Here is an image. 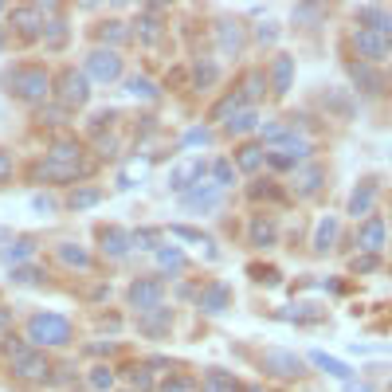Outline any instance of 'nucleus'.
Returning <instances> with one entry per match:
<instances>
[{"instance_id":"nucleus-1","label":"nucleus","mask_w":392,"mask_h":392,"mask_svg":"<svg viewBox=\"0 0 392 392\" xmlns=\"http://www.w3.org/2000/svg\"><path fill=\"white\" fill-rule=\"evenodd\" d=\"M8 90L16 98H24V102H43L51 90V75L48 67H36V63H20L16 71H8Z\"/></svg>"},{"instance_id":"nucleus-2","label":"nucleus","mask_w":392,"mask_h":392,"mask_svg":"<svg viewBox=\"0 0 392 392\" xmlns=\"http://www.w3.org/2000/svg\"><path fill=\"white\" fill-rule=\"evenodd\" d=\"M28 337L36 345H67L71 342V322L63 314H31Z\"/></svg>"},{"instance_id":"nucleus-3","label":"nucleus","mask_w":392,"mask_h":392,"mask_svg":"<svg viewBox=\"0 0 392 392\" xmlns=\"http://www.w3.org/2000/svg\"><path fill=\"white\" fill-rule=\"evenodd\" d=\"M90 78L83 75V71H63V75H59V87H55V98H59V106L63 110H75V106H83V102H87L90 98V87H87Z\"/></svg>"},{"instance_id":"nucleus-4","label":"nucleus","mask_w":392,"mask_h":392,"mask_svg":"<svg viewBox=\"0 0 392 392\" xmlns=\"http://www.w3.org/2000/svg\"><path fill=\"white\" fill-rule=\"evenodd\" d=\"M83 75L98 78V83H114V78H122V55L114 48H94L87 55V71Z\"/></svg>"},{"instance_id":"nucleus-5","label":"nucleus","mask_w":392,"mask_h":392,"mask_svg":"<svg viewBox=\"0 0 392 392\" xmlns=\"http://www.w3.org/2000/svg\"><path fill=\"white\" fill-rule=\"evenodd\" d=\"M130 306H134L137 314L165 306V286H161V279H137V283L130 286Z\"/></svg>"},{"instance_id":"nucleus-6","label":"nucleus","mask_w":392,"mask_h":392,"mask_svg":"<svg viewBox=\"0 0 392 392\" xmlns=\"http://www.w3.org/2000/svg\"><path fill=\"white\" fill-rule=\"evenodd\" d=\"M208 176V161H200V157H188V161H176L173 169H169V185L176 188V192H188L192 185H200Z\"/></svg>"},{"instance_id":"nucleus-7","label":"nucleus","mask_w":392,"mask_h":392,"mask_svg":"<svg viewBox=\"0 0 392 392\" xmlns=\"http://www.w3.org/2000/svg\"><path fill=\"white\" fill-rule=\"evenodd\" d=\"M353 48H357V51L365 55L361 63H369V67H372V63H381V59H388V48H392V43H388L384 36H377V31L357 28V31H353Z\"/></svg>"},{"instance_id":"nucleus-8","label":"nucleus","mask_w":392,"mask_h":392,"mask_svg":"<svg viewBox=\"0 0 392 392\" xmlns=\"http://www.w3.org/2000/svg\"><path fill=\"white\" fill-rule=\"evenodd\" d=\"M12 24L20 28V36H28V39H36V36H43V12H39V4H20V8H12Z\"/></svg>"},{"instance_id":"nucleus-9","label":"nucleus","mask_w":392,"mask_h":392,"mask_svg":"<svg viewBox=\"0 0 392 392\" xmlns=\"http://www.w3.org/2000/svg\"><path fill=\"white\" fill-rule=\"evenodd\" d=\"M137 330L149 333V337H161V333L173 330V306H157V310L137 314Z\"/></svg>"},{"instance_id":"nucleus-10","label":"nucleus","mask_w":392,"mask_h":392,"mask_svg":"<svg viewBox=\"0 0 392 392\" xmlns=\"http://www.w3.org/2000/svg\"><path fill=\"white\" fill-rule=\"evenodd\" d=\"M349 78L357 83V90H365V94H381L384 90V75L377 67H369V63H361V59L349 63Z\"/></svg>"},{"instance_id":"nucleus-11","label":"nucleus","mask_w":392,"mask_h":392,"mask_svg":"<svg viewBox=\"0 0 392 392\" xmlns=\"http://www.w3.org/2000/svg\"><path fill=\"white\" fill-rule=\"evenodd\" d=\"M263 369H271L274 377H302V357L271 349V353H263Z\"/></svg>"},{"instance_id":"nucleus-12","label":"nucleus","mask_w":392,"mask_h":392,"mask_svg":"<svg viewBox=\"0 0 392 392\" xmlns=\"http://www.w3.org/2000/svg\"><path fill=\"white\" fill-rule=\"evenodd\" d=\"M196 302H200V310H204V314H224L227 302H232V286H227V283H212V286L200 290Z\"/></svg>"},{"instance_id":"nucleus-13","label":"nucleus","mask_w":392,"mask_h":392,"mask_svg":"<svg viewBox=\"0 0 392 392\" xmlns=\"http://www.w3.org/2000/svg\"><path fill=\"white\" fill-rule=\"evenodd\" d=\"M216 43H220L224 55H239V48H244V28H239L235 20H220V24H216Z\"/></svg>"},{"instance_id":"nucleus-14","label":"nucleus","mask_w":392,"mask_h":392,"mask_svg":"<svg viewBox=\"0 0 392 392\" xmlns=\"http://www.w3.org/2000/svg\"><path fill=\"white\" fill-rule=\"evenodd\" d=\"M372 208H377V185L365 181V185H357V188H353V196H349V216H357V220L365 216V220H369Z\"/></svg>"},{"instance_id":"nucleus-15","label":"nucleus","mask_w":392,"mask_h":392,"mask_svg":"<svg viewBox=\"0 0 392 392\" xmlns=\"http://www.w3.org/2000/svg\"><path fill=\"white\" fill-rule=\"evenodd\" d=\"M357 244H361L369 255L381 251V247H384V220H381V216H369V220H365L361 232H357Z\"/></svg>"},{"instance_id":"nucleus-16","label":"nucleus","mask_w":392,"mask_h":392,"mask_svg":"<svg viewBox=\"0 0 392 392\" xmlns=\"http://www.w3.org/2000/svg\"><path fill=\"white\" fill-rule=\"evenodd\" d=\"M16 377H24V381H48V357H39V353H24V357H16Z\"/></svg>"},{"instance_id":"nucleus-17","label":"nucleus","mask_w":392,"mask_h":392,"mask_svg":"<svg viewBox=\"0 0 392 392\" xmlns=\"http://www.w3.org/2000/svg\"><path fill=\"white\" fill-rule=\"evenodd\" d=\"M181 196H185V204H188V208H216L224 192H220L216 185H204V181H200V185H192L188 192H181Z\"/></svg>"},{"instance_id":"nucleus-18","label":"nucleus","mask_w":392,"mask_h":392,"mask_svg":"<svg viewBox=\"0 0 392 392\" xmlns=\"http://www.w3.org/2000/svg\"><path fill=\"white\" fill-rule=\"evenodd\" d=\"M161 31H165V24H161V4H149L146 16L137 20V36L146 39V43H157Z\"/></svg>"},{"instance_id":"nucleus-19","label":"nucleus","mask_w":392,"mask_h":392,"mask_svg":"<svg viewBox=\"0 0 392 392\" xmlns=\"http://www.w3.org/2000/svg\"><path fill=\"white\" fill-rule=\"evenodd\" d=\"M357 20H365V31H377V36L388 39L392 20H388V12H384V8H372V4H365V8H357Z\"/></svg>"},{"instance_id":"nucleus-20","label":"nucleus","mask_w":392,"mask_h":392,"mask_svg":"<svg viewBox=\"0 0 392 392\" xmlns=\"http://www.w3.org/2000/svg\"><path fill=\"white\" fill-rule=\"evenodd\" d=\"M310 361L318 365V369H322V372H330V377H337V381H353V369L342 361V357H330V353L314 349V353H310Z\"/></svg>"},{"instance_id":"nucleus-21","label":"nucleus","mask_w":392,"mask_h":392,"mask_svg":"<svg viewBox=\"0 0 392 392\" xmlns=\"http://www.w3.org/2000/svg\"><path fill=\"white\" fill-rule=\"evenodd\" d=\"M290 78H294V59L290 55H274V63H271L274 94H286V90H290Z\"/></svg>"},{"instance_id":"nucleus-22","label":"nucleus","mask_w":392,"mask_h":392,"mask_svg":"<svg viewBox=\"0 0 392 392\" xmlns=\"http://www.w3.org/2000/svg\"><path fill=\"white\" fill-rule=\"evenodd\" d=\"M102 251H106L110 259L130 255V235L122 232V227H102Z\"/></svg>"},{"instance_id":"nucleus-23","label":"nucleus","mask_w":392,"mask_h":392,"mask_svg":"<svg viewBox=\"0 0 392 392\" xmlns=\"http://www.w3.org/2000/svg\"><path fill=\"white\" fill-rule=\"evenodd\" d=\"M263 161H267L263 146H244L239 153H235V165L232 169H239V173H259V169H263Z\"/></svg>"},{"instance_id":"nucleus-24","label":"nucleus","mask_w":392,"mask_h":392,"mask_svg":"<svg viewBox=\"0 0 392 392\" xmlns=\"http://www.w3.org/2000/svg\"><path fill=\"white\" fill-rule=\"evenodd\" d=\"M204 392H244V388H239V381L232 372L212 369V372H204Z\"/></svg>"},{"instance_id":"nucleus-25","label":"nucleus","mask_w":392,"mask_h":392,"mask_svg":"<svg viewBox=\"0 0 392 392\" xmlns=\"http://www.w3.org/2000/svg\"><path fill=\"white\" fill-rule=\"evenodd\" d=\"M224 130H227V134H251V130H259V114H255L251 106H244L239 114H232V118H227V122H224Z\"/></svg>"},{"instance_id":"nucleus-26","label":"nucleus","mask_w":392,"mask_h":392,"mask_svg":"<svg viewBox=\"0 0 392 392\" xmlns=\"http://www.w3.org/2000/svg\"><path fill=\"white\" fill-rule=\"evenodd\" d=\"M318 188H322V169H318V165L302 169V173L294 176V192H298V196H314Z\"/></svg>"},{"instance_id":"nucleus-27","label":"nucleus","mask_w":392,"mask_h":392,"mask_svg":"<svg viewBox=\"0 0 392 392\" xmlns=\"http://www.w3.org/2000/svg\"><path fill=\"white\" fill-rule=\"evenodd\" d=\"M333 239H337V220H330V216H326L322 224H318V232H314V251L326 255L333 247Z\"/></svg>"},{"instance_id":"nucleus-28","label":"nucleus","mask_w":392,"mask_h":392,"mask_svg":"<svg viewBox=\"0 0 392 392\" xmlns=\"http://www.w3.org/2000/svg\"><path fill=\"white\" fill-rule=\"evenodd\" d=\"M126 90H130L134 98H146V102H157V98H161V90H157L146 75H130V78H126Z\"/></svg>"},{"instance_id":"nucleus-29","label":"nucleus","mask_w":392,"mask_h":392,"mask_svg":"<svg viewBox=\"0 0 392 392\" xmlns=\"http://www.w3.org/2000/svg\"><path fill=\"white\" fill-rule=\"evenodd\" d=\"M244 106H247V102H244V94L235 90V94H227V98H220V102H216V106H212V118L227 122V118H232V114H239Z\"/></svg>"},{"instance_id":"nucleus-30","label":"nucleus","mask_w":392,"mask_h":392,"mask_svg":"<svg viewBox=\"0 0 392 392\" xmlns=\"http://www.w3.org/2000/svg\"><path fill=\"white\" fill-rule=\"evenodd\" d=\"M208 173H212V185L220 188V192H224L227 185H235V169H232V161H224V157H220V161H212V165H208Z\"/></svg>"},{"instance_id":"nucleus-31","label":"nucleus","mask_w":392,"mask_h":392,"mask_svg":"<svg viewBox=\"0 0 392 392\" xmlns=\"http://www.w3.org/2000/svg\"><path fill=\"white\" fill-rule=\"evenodd\" d=\"M59 259L67 267H75V271H87L90 267V255L83 251V247H75V244H59Z\"/></svg>"},{"instance_id":"nucleus-32","label":"nucleus","mask_w":392,"mask_h":392,"mask_svg":"<svg viewBox=\"0 0 392 392\" xmlns=\"http://www.w3.org/2000/svg\"><path fill=\"white\" fill-rule=\"evenodd\" d=\"M157 267L161 271H185V251L181 247H157Z\"/></svg>"},{"instance_id":"nucleus-33","label":"nucleus","mask_w":392,"mask_h":392,"mask_svg":"<svg viewBox=\"0 0 392 392\" xmlns=\"http://www.w3.org/2000/svg\"><path fill=\"white\" fill-rule=\"evenodd\" d=\"M48 161H55V165H78V146L75 141H55Z\"/></svg>"},{"instance_id":"nucleus-34","label":"nucleus","mask_w":392,"mask_h":392,"mask_svg":"<svg viewBox=\"0 0 392 392\" xmlns=\"http://www.w3.org/2000/svg\"><path fill=\"white\" fill-rule=\"evenodd\" d=\"M98 39H102V43H126V39H130V28L122 24V20H106V24L98 28Z\"/></svg>"},{"instance_id":"nucleus-35","label":"nucleus","mask_w":392,"mask_h":392,"mask_svg":"<svg viewBox=\"0 0 392 392\" xmlns=\"http://www.w3.org/2000/svg\"><path fill=\"white\" fill-rule=\"evenodd\" d=\"M67 204L75 208V212H83V208H94V204H102V192H98V188H75V192L67 196Z\"/></svg>"},{"instance_id":"nucleus-36","label":"nucleus","mask_w":392,"mask_h":392,"mask_svg":"<svg viewBox=\"0 0 392 392\" xmlns=\"http://www.w3.org/2000/svg\"><path fill=\"white\" fill-rule=\"evenodd\" d=\"M251 244L255 247H271L274 244V224H271V220H263V216L251 220Z\"/></svg>"},{"instance_id":"nucleus-37","label":"nucleus","mask_w":392,"mask_h":392,"mask_svg":"<svg viewBox=\"0 0 392 392\" xmlns=\"http://www.w3.org/2000/svg\"><path fill=\"white\" fill-rule=\"evenodd\" d=\"M43 43H48L51 51H59L63 43H67V24H63V20H51V24H43Z\"/></svg>"},{"instance_id":"nucleus-38","label":"nucleus","mask_w":392,"mask_h":392,"mask_svg":"<svg viewBox=\"0 0 392 392\" xmlns=\"http://www.w3.org/2000/svg\"><path fill=\"white\" fill-rule=\"evenodd\" d=\"M31 251H36L31 239H16L12 247H4V263H24V259H31Z\"/></svg>"},{"instance_id":"nucleus-39","label":"nucleus","mask_w":392,"mask_h":392,"mask_svg":"<svg viewBox=\"0 0 392 392\" xmlns=\"http://www.w3.org/2000/svg\"><path fill=\"white\" fill-rule=\"evenodd\" d=\"M157 239H161V232H157V227H141V232L130 235V247H146V251H157Z\"/></svg>"},{"instance_id":"nucleus-40","label":"nucleus","mask_w":392,"mask_h":392,"mask_svg":"<svg viewBox=\"0 0 392 392\" xmlns=\"http://www.w3.org/2000/svg\"><path fill=\"white\" fill-rule=\"evenodd\" d=\"M12 283H20V286H39V283H43V271H39V267H16V271H12Z\"/></svg>"},{"instance_id":"nucleus-41","label":"nucleus","mask_w":392,"mask_h":392,"mask_svg":"<svg viewBox=\"0 0 392 392\" xmlns=\"http://www.w3.org/2000/svg\"><path fill=\"white\" fill-rule=\"evenodd\" d=\"M192 83H196V87H212V83H216V67L200 59V63L192 67Z\"/></svg>"},{"instance_id":"nucleus-42","label":"nucleus","mask_w":392,"mask_h":392,"mask_svg":"<svg viewBox=\"0 0 392 392\" xmlns=\"http://www.w3.org/2000/svg\"><path fill=\"white\" fill-rule=\"evenodd\" d=\"M263 71H251V75H247V90H239V94H244V102H251V98H259L263 94Z\"/></svg>"},{"instance_id":"nucleus-43","label":"nucleus","mask_w":392,"mask_h":392,"mask_svg":"<svg viewBox=\"0 0 392 392\" xmlns=\"http://www.w3.org/2000/svg\"><path fill=\"white\" fill-rule=\"evenodd\" d=\"M90 384H94L98 392H106L110 384H114V372H110V365H98V369L90 372Z\"/></svg>"},{"instance_id":"nucleus-44","label":"nucleus","mask_w":392,"mask_h":392,"mask_svg":"<svg viewBox=\"0 0 392 392\" xmlns=\"http://www.w3.org/2000/svg\"><path fill=\"white\" fill-rule=\"evenodd\" d=\"M173 235H176V239H188V244H208V235H204V232H196V227H185V224H176Z\"/></svg>"},{"instance_id":"nucleus-45","label":"nucleus","mask_w":392,"mask_h":392,"mask_svg":"<svg viewBox=\"0 0 392 392\" xmlns=\"http://www.w3.org/2000/svg\"><path fill=\"white\" fill-rule=\"evenodd\" d=\"M208 141H212V130L208 126H196L185 134V146H208Z\"/></svg>"},{"instance_id":"nucleus-46","label":"nucleus","mask_w":392,"mask_h":392,"mask_svg":"<svg viewBox=\"0 0 392 392\" xmlns=\"http://www.w3.org/2000/svg\"><path fill=\"white\" fill-rule=\"evenodd\" d=\"M161 392H196V384L188 381V377H176V381H165V384H161Z\"/></svg>"},{"instance_id":"nucleus-47","label":"nucleus","mask_w":392,"mask_h":392,"mask_svg":"<svg viewBox=\"0 0 392 392\" xmlns=\"http://www.w3.org/2000/svg\"><path fill=\"white\" fill-rule=\"evenodd\" d=\"M294 20H322V4H298Z\"/></svg>"},{"instance_id":"nucleus-48","label":"nucleus","mask_w":392,"mask_h":392,"mask_svg":"<svg viewBox=\"0 0 392 392\" xmlns=\"http://www.w3.org/2000/svg\"><path fill=\"white\" fill-rule=\"evenodd\" d=\"M381 267V255H361V259H353V271L361 274V271H377Z\"/></svg>"},{"instance_id":"nucleus-49","label":"nucleus","mask_w":392,"mask_h":392,"mask_svg":"<svg viewBox=\"0 0 392 392\" xmlns=\"http://www.w3.org/2000/svg\"><path fill=\"white\" fill-rule=\"evenodd\" d=\"M251 279H255V283H267V286L279 283V274H274L271 267H251Z\"/></svg>"},{"instance_id":"nucleus-50","label":"nucleus","mask_w":392,"mask_h":392,"mask_svg":"<svg viewBox=\"0 0 392 392\" xmlns=\"http://www.w3.org/2000/svg\"><path fill=\"white\" fill-rule=\"evenodd\" d=\"M255 39H259V43H274V39H279V28H274V24H259V28H255Z\"/></svg>"},{"instance_id":"nucleus-51","label":"nucleus","mask_w":392,"mask_h":392,"mask_svg":"<svg viewBox=\"0 0 392 392\" xmlns=\"http://www.w3.org/2000/svg\"><path fill=\"white\" fill-rule=\"evenodd\" d=\"M130 384H134V388H141V392L153 388V381H149V372H146V369H141V372H130Z\"/></svg>"},{"instance_id":"nucleus-52","label":"nucleus","mask_w":392,"mask_h":392,"mask_svg":"<svg viewBox=\"0 0 392 392\" xmlns=\"http://www.w3.org/2000/svg\"><path fill=\"white\" fill-rule=\"evenodd\" d=\"M4 353H8L12 361H16V357H24V353H28V342H20V337H12V342L4 345Z\"/></svg>"},{"instance_id":"nucleus-53","label":"nucleus","mask_w":392,"mask_h":392,"mask_svg":"<svg viewBox=\"0 0 392 392\" xmlns=\"http://www.w3.org/2000/svg\"><path fill=\"white\" fill-rule=\"evenodd\" d=\"M110 122H114V110H102V114H94V118H90V130L98 134V130H102V126H110Z\"/></svg>"},{"instance_id":"nucleus-54","label":"nucleus","mask_w":392,"mask_h":392,"mask_svg":"<svg viewBox=\"0 0 392 392\" xmlns=\"http://www.w3.org/2000/svg\"><path fill=\"white\" fill-rule=\"evenodd\" d=\"M8 176H12V153L0 149V181H8Z\"/></svg>"},{"instance_id":"nucleus-55","label":"nucleus","mask_w":392,"mask_h":392,"mask_svg":"<svg viewBox=\"0 0 392 392\" xmlns=\"http://www.w3.org/2000/svg\"><path fill=\"white\" fill-rule=\"evenodd\" d=\"M31 208H36V212H51L55 200H51V196H31Z\"/></svg>"},{"instance_id":"nucleus-56","label":"nucleus","mask_w":392,"mask_h":392,"mask_svg":"<svg viewBox=\"0 0 392 392\" xmlns=\"http://www.w3.org/2000/svg\"><path fill=\"white\" fill-rule=\"evenodd\" d=\"M114 149H118V141H114V137H98V153H102V157H110Z\"/></svg>"},{"instance_id":"nucleus-57","label":"nucleus","mask_w":392,"mask_h":392,"mask_svg":"<svg viewBox=\"0 0 392 392\" xmlns=\"http://www.w3.org/2000/svg\"><path fill=\"white\" fill-rule=\"evenodd\" d=\"M345 392H372V384H357V381H349V388Z\"/></svg>"},{"instance_id":"nucleus-58","label":"nucleus","mask_w":392,"mask_h":392,"mask_svg":"<svg viewBox=\"0 0 392 392\" xmlns=\"http://www.w3.org/2000/svg\"><path fill=\"white\" fill-rule=\"evenodd\" d=\"M8 318H12V314L4 310V306H0V330H4V326H8Z\"/></svg>"},{"instance_id":"nucleus-59","label":"nucleus","mask_w":392,"mask_h":392,"mask_svg":"<svg viewBox=\"0 0 392 392\" xmlns=\"http://www.w3.org/2000/svg\"><path fill=\"white\" fill-rule=\"evenodd\" d=\"M0 16H4V4H0Z\"/></svg>"},{"instance_id":"nucleus-60","label":"nucleus","mask_w":392,"mask_h":392,"mask_svg":"<svg viewBox=\"0 0 392 392\" xmlns=\"http://www.w3.org/2000/svg\"><path fill=\"white\" fill-rule=\"evenodd\" d=\"M0 48H4V39H0Z\"/></svg>"},{"instance_id":"nucleus-61","label":"nucleus","mask_w":392,"mask_h":392,"mask_svg":"<svg viewBox=\"0 0 392 392\" xmlns=\"http://www.w3.org/2000/svg\"><path fill=\"white\" fill-rule=\"evenodd\" d=\"M251 392H259V388H251Z\"/></svg>"}]
</instances>
